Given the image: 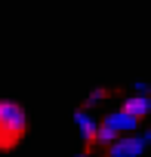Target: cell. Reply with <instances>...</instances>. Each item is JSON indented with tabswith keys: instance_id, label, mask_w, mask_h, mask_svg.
<instances>
[{
	"instance_id": "6da1fadb",
	"label": "cell",
	"mask_w": 151,
	"mask_h": 157,
	"mask_svg": "<svg viewBox=\"0 0 151 157\" xmlns=\"http://www.w3.org/2000/svg\"><path fill=\"white\" fill-rule=\"evenodd\" d=\"M28 126V117L22 105L16 102H0V145H16Z\"/></svg>"
},
{
	"instance_id": "7a4b0ae2",
	"label": "cell",
	"mask_w": 151,
	"mask_h": 157,
	"mask_svg": "<svg viewBox=\"0 0 151 157\" xmlns=\"http://www.w3.org/2000/svg\"><path fill=\"white\" fill-rule=\"evenodd\" d=\"M148 139H139V136H120L117 142L108 145V157H139L145 151Z\"/></svg>"
},
{
	"instance_id": "3957f363",
	"label": "cell",
	"mask_w": 151,
	"mask_h": 157,
	"mask_svg": "<svg viewBox=\"0 0 151 157\" xmlns=\"http://www.w3.org/2000/svg\"><path fill=\"white\" fill-rule=\"evenodd\" d=\"M102 123H105V126H111V129H114L117 136H123V132H133V129H136V123H139V117H133L130 111H123V108H120V111H114V114H108V117H105Z\"/></svg>"
},
{
	"instance_id": "277c9868",
	"label": "cell",
	"mask_w": 151,
	"mask_h": 157,
	"mask_svg": "<svg viewBox=\"0 0 151 157\" xmlns=\"http://www.w3.org/2000/svg\"><path fill=\"white\" fill-rule=\"evenodd\" d=\"M74 120H77V129H80V136H83L87 142H96L99 123H96V117H93L90 111H77V114H74Z\"/></svg>"
},
{
	"instance_id": "5b68a950",
	"label": "cell",
	"mask_w": 151,
	"mask_h": 157,
	"mask_svg": "<svg viewBox=\"0 0 151 157\" xmlns=\"http://www.w3.org/2000/svg\"><path fill=\"white\" fill-rule=\"evenodd\" d=\"M123 111H130L133 117H145V114H151V99L145 96V93H136V96H130L126 102H123Z\"/></svg>"
},
{
	"instance_id": "8992f818",
	"label": "cell",
	"mask_w": 151,
	"mask_h": 157,
	"mask_svg": "<svg viewBox=\"0 0 151 157\" xmlns=\"http://www.w3.org/2000/svg\"><path fill=\"white\" fill-rule=\"evenodd\" d=\"M120 136L111 129V126H105V123H99V136H96V142H105V145H111V142H117Z\"/></svg>"
},
{
	"instance_id": "52a82bcc",
	"label": "cell",
	"mask_w": 151,
	"mask_h": 157,
	"mask_svg": "<svg viewBox=\"0 0 151 157\" xmlns=\"http://www.w3.org/2000/svg\"><path fill=\"white\" fill-rule=\"evenodd\" d=\"M102 99H105V93H102V90H96V93H93V96L87 99V105H99Z\"/></svg>"
},
{
	"instance_id": "ba28073f",
	"label": "cell",
	"mask_w": 151,
	"mask_h": 157,
	"mask_svg": "<svg viewBox=\"0 0 151 157\" xmlns=\"http://www.w3.org/2000/svg\"><path fill=\"white\" fill-rule=\"evenodd\" d=\"M80 157H83V154H80Z\"/></svg>"
}]
</instances>
